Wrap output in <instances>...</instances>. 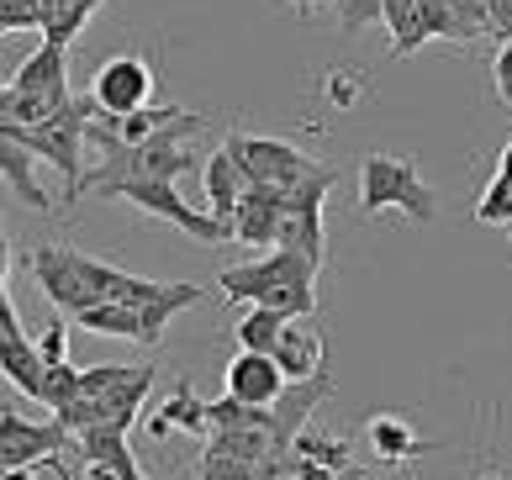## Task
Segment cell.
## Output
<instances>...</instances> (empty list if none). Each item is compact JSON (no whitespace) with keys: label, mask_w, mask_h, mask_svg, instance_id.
Returning <instances> with one entry per match:
<instances>
[{"label":"cell","mask_w":512,"mask_h":480,"mask_svg":"<svg viewBox=\"0 0 512 480\" xmlns=\"http://www.w3.org/2000/svg\"><path fill=\"white\" fill-rule=\"evenodd\" d=\"M0 37H6V22H0Z\"/></svg>","instance_id":"cell-37"},{"label":"cell","mask_w":512,"mask_h":480,"mask_svg":"<svg viewBox=\"0 0 512 480\" xmlns=\"http://www.w3.org/2000/svg\"><path fill=\"white\" fill-rule=\"evenodd\" d=\"M222 148L238 159V169L249 175V185H280V190H291V185H301L307 175H317V169H322L301 148L280 143V138H254V132H227Z\"/></svg>","instance_id":"cell-9"},{"label":"cell","mask_w":512,"mask_h":480,"mask_svg":"<svg viewBox=\"0 0 512 480\" xmlns=\"http://www.w3.org/2000/svg\"><path fill=\"white\" fill-rule=\"evenodd\" d=\"M196 480H259V465L243 454H227V449H212L206 444L201 465H196Z\"/></svg>","instance_id":"cell-24"},{"label":"cell","mask_w":512,"mask_h":480,"mask_svg":"<svg viewBox=\"0 0 512 480\" xmlns=\"http://www.w3.org/2000/svg\"><path fill=\"white\" fill-rule=\"evenodd\" d=\"M322 264L301 248H270L264 259H249V264H227L217 270V291L233 301V306H254L259 296H270L275 285H296V280H317Z\"/></svg>","instance_id":"cell-7"},{"label":"cell","mask_w":512,"mask_h":480,"mask_svg":"<svg viewBox=\"0 0 512 480\" xmlns=\"http://www.w3.org/2000/svg\"><path fill=\"white\" fill-rule=\"evenodd\" d=\"M6 270H11V248H6V201H0V296H6Z\"/></svg>","instance_id":"cell-31"},{"label":"cell","mask_w":512,"mask_h":480,"mask_svg":"<svg viewBox=\"0 0 512 480\" xmlns=\"http://www.w3.org/2000/svg\"><path fill=\"white\" fill-rule=\"evenodd\" d=\"M206 127V117H185V122H175V127H164V132H154L148 143H132V148H111V153H101V164L96 169H85V180H80V196L90 190H106V185H117V180H180V175H191L196 169V148H191V138ZM74 196V201H80Z\"/></svg>","instance_id":"cell-2"},{"label":"cell","mask_w":512,"mask_h":480,"mask_svg":"<svg viewBox=\"0 0 512 480\" xmlns=\"http://www.w3.org/2000/svg\"><path fill=\"white\" fill-rule=\"evenodd\" d=\"M0 480H37L32 470H0Z\"/></svg>","instance_id":"cell-35"},{"label":"cell","mask_w":512,"mask_h":480,"mask_svg":"<svg viewBox=\"0 0 512 480\" xmlns=\"http://www.w3.org/2000/svg\"><path fill=\"white\" fill-rule=\"evenodd\" d=\"M27 275L43 285V296L53 301V312L80 317L90 301H96V285H90V254L64 243H37L27 254Z\"/></svg>","instance_id":"cell-8"},{"label":"cell","mask_w":512,"mask_h":480,"mask_svg":"<svg viewBox=\"0 0 512 480\" xmlns=\"http://www.w3.org/2000/svg\"><path fill=\"white\" fill-rule=\"evenodd\" d=\"M243 190H249V175L238 169L233 153L217 148L212 159H206V201H212V217H227V222H233Z\"/></svg>","instance_id":"cell-16"},{"label":"cell","mask_w":512,"mask_h":480,"mask_svg":"<svg viewBox=\"0 0 512 480\" xmlns=\"http://www.w3.org/2000/svg\"><path fill=\"white\" fill-rule=\"evenodd\" d=\"M74 101L69 90V48L59 43H37L11 74V122H48L53 111H64Z\"/></svg>","instance_id":"cell-5"},{"label":"cell","mask_w":512,"mask_h":480,"mask_svg":"<svg viewBox=\"0 0 512 480\" xmlns=\"http://www.w3.org/2000/svg\"><path fill=\"white\" fill-rule=\"evenodd\" d=\"M449 11L460 16V27H465L470 37L486 32V0H449Z\"/></svg>","instance_id":"cell-30"},{"label":"cell","mask_w":512,"mask_h":480,"mask_svg":"<svg viewBox=\"0 0 512 480\" xmlns=\"http://www.w3.org/2000/svg\"><path fill=\"white\" fill-rule=\"evenodd\" d=\"M491 80H497V101L512 106V43L497 48V59H491Z\"/></svg>","instance_id":"cell-29"},{"label":"cell","mask_w":512,"mask_h":480,"mask_svg":"<svg viewBox=\"0 0 512 480\" xmlns=\"http://www.w3.org/2000/svg\"><path fill=\"white\" fill-rule=\"evenodd\" d=\"M96 196L138 206V211H148V217L180 227V233L196 238V243H212V248H217V243H233V222H227V217H201L196 206H185L180 190H175V180H117V185L96 190Z\"/></svg>","instance_id":"cell-6"},{"label":"cell","mask_w":512,"mask_h":480,"mask_svg":"<svg viewBox=\"0 0 512 480\" xmlns=\"http://www.w3.org/2000/svg\"><path fill=\"white\" fill-rule=\"evenodd\" d=\"M486 32L497 43H512V0H486Z\"/></svg>","instance_id":"cell-28"},{"label":"cell","mask_w":512,"mask_h":480,"mask_svg":"<svg viewBox=\"0 0 512 480\" xmlns=\"http://www.w3.org/2000/svg\"><path fill=\"white\" fill-rule=\"evenodd\" d=\"M0 122H11V85H0Z\"/></svg>","instance_id":"cell-34"},{"label":"cell","mask_w":512,"mask_h":480,"mask_svg":"<svg viewBox=\"0 0 512 480\" xmlns=\"http://www.w3.org/2000/svg\"><path fill=\"white\" fill-rule=\"evenodd\" d=\"M381 27L391 32V59H412L417 48H428L417 0H381Z\"/></svg>","instance_id":"cell-17"},{"label":"cell","mask_w":512,"mask_h":480,"mask_svg":"<svg viewBox=\"0 0 512 480\" xmlns=\"http://www.w3.org/2000/svg\"><path fill=\"white\" fill-rule=\"evenodd\" d=\"M333 16L344 32H365L381 22V0H333Z\"/></svg>","instance_id":"cell-25"},{"label":"cell","mask_w":512,"mask_h":480,"mask_svg":"<svg viewBox=\"0 0 512 480\" xmlns=\"http://www.w3.org/2000/svg\"><path fill=\"white\" fill-rule=\"evenodd\" d=\"M154 380H159V364H90V370H80V396L59 412V422L69 433H85V428L127 433Z\"/></svg>","instance_id":"cell-1"},{"label":"cell","mask_w":512,"mask_h":480,"mask_svg":"<svg viewBox=\"0 0 512 480\" xmlns=\"http://www.w3.org/2000/svg\"><path fill=\"white\" fill-rule=\"evenodd\" d=\"M370 444L381 449L386 459H407V454H423V438H417L402 417H375L370 422Z\"/></svg>","instance_id":"cell-21"},{"label":"cell","mask_w":512,"mask_h":480,"mask_svg":"<svg viewBox=\"0 0 512 480\" xmlns=\"http://www.w3.org/2000/svg\"><path fill=\"white\" fill-rule=\"evenodd\" d=\"M270 359L280 364L286 380H312L317 370H328V338L301 328V317H296V322H286V333H280V343L270 349Z\"/></svg>","instance_id":"cell-15"},{"label":"cell","mask_w":512,"mask_h":480,"mask_svg":"<svg viewBox=\"0 0 512 480\" xmlns=\"http://www.w3.org/2000/svg\"><path fill=\"white\" fill-rule=\"evenodd\" d=\"M96 106L111 111V117H127V111L138 106H154V64L143 59V53H117V59H106L96 69Z\"/></svg>","instance_id":"cell-11"},{"label":"cell","mask_w":512,"mask_h":480,"mask_svg":"<svg viewBox=\"0 0 512 480\" xmlns=\"http://www.w3.org/2000/svg\"><path fill=\"white\" fill-rule=\"evenodd\" d=\"M85 480H122V475L106 470V465H85Z\"/></svg>","instance_id":"cell-32"},{"label":"cell","mask_w":512,"mask_h":480,"mask_svg":"<svg viewBox=\"0 0 512 480\" xmlns=\"http://www.w3.org/2000/svg\"><path fill=\"white\" fill-rule=\"evenodd\" d=\"M417 16H423L428 43H470V32L460 27V16L449 11V0H417Z\"/></svg>","instance_id":"cell-23"},{"label":"cell","mask_w":512,"mask_h":480,"mask_svg":"<svg viewBox=\"0 0 512 480\" xmlns=\"http://www.w3.org/2000/svg\"><path fill=\"white\" fill-rule=\"evenodd\" d=\"M96 11H101V0H43V43L69 48Z\"/></svg>","instance_id":"cell-18"},{"label":"cell","mask_w":512,"mask_h":480,"mask_svg":"<svg viewBox=\"0 0 512 480\" xmlns=\"http://www.w3.org/2000/svg\"><path fill=\"white\" fill-rule=\"evenodd\" d=\"M37 354H43V364H64V359H69V328H64V312L53 317L43 333H37Z\"/></svg>","instance_id":"cell-27"},{"label":"cell","mask_w":512,"mask_h":480,"mask_svg":"<svg viewBox=\"0 0 512 480\" xmlns=\"http://www.w3.org/2000/svg\"><path fill=\"white\" fill-rule=\"evenodd\" d=\"M74 396H80V370H74L69 359H64V364H43V391H37V401H43V407L59 417Z\"/></svg>","instance_id":"cell-22"},{"label":"cell","mask_w":512,"mask_h":480,"mask_svg":"<svg viewBox=\"0 0 512 480\" xmlns=\"http://www.w3.org/2000/svg\"><path fill=\"white\" fill-rule=\"evenodd\" d=\"M222 386H227V396L249 401V407H270V401L286 391V375H280V364L270 354L238 349L233 359H227V370H222Z\"/></svg>","instance_id":"cell-12"},{"label":"cell","mask_w":512,"mask_h":480,"mask_svg":"<svg viewBox=\"0 0 512 480\" xmlns=\"http://www.w3.org/2000/svg\"><path fill=\"white\" fill-rule=\"evenodd\" d=\"M74 444V433L59 417L53 422H32L16 412H0V470H32L43 459H59Z\"/></svg>","instance_id":"cell-10"},{"label":"cell","mask_w":512,"mask_h":480,"mask_svg":"<svg viewBox=\"0 0 512 480\" xmlns=\"http://www.w3.org/2000/svg\"><path fill=\"white\" fill-rule=\"evenodd\" d=\"M280 206H286V190L280 185H249L243 201H238V211H233V238L249 243V248H275Z\"/></svg>","instance_id":"cell-13"},{"label":"cell","mask_w":512,"mask_h":480,"mask_svg":"<svg viewBox=\"0 0 512 480\" xmlns=\"http://www.w3.org/2000/svg\"><path fill=\"white\" fill-rule=\"evenodd\" d=\"M359 211L375 217V211H402L407 222H433L439 217V196L423 180V169L412 159H396V153H365L359 164Z\"/></svg>","instance_id":"cell-3"},{"label":"cell","mask_w":512,"mask_h":480,"mask_svg":"<svg viewBox=\"0 0 512 480\" xmlns=\"http://www.w3.org/2000/svg\"><path fill=\"white\" fill-rule=\"evenodd\" d=\"M90 117H96V95H74L64 111H53L48 122H6V132L16 143H27L37 159H48L59 175H69V201L80 196L85 180V143H90Z\"/></svg>","instance_id":"cell-4"},{"label":"cell","mask_w":512,"mask_h":480,"mask_svg":"<svg viewBox=\"0 0 512 480\" xmlns=\"http://www.w3.org/2000/svg\"><path fill=\"white\" fill-rule=\"evenodd\" d=\"M154 444H164L169 433H191V438H212V401H201L191 386H175V396L164 401V407L148 417V428H143Z\"/></svg>","instance_id":"cell-14"},{"label":"cell","mask_w":512,"mask_h":480,"mask_svg":"<svg viewBox=\"0 0 512 480\" xmlns=\"http://www.w3.org/2000/svg\"><path fill=\"white\" fill-rule=\"evenodd\" d=\"M507 238H512V222H507Z\"/></svg>","instance_id":"cell-38"},{"label":"cell","mask_w":512,"mask_h":480,"mask_svg":"<svg viewBox=\"0 0 512 480\" xmlns=\"http://www.w3.org/2000/svg\"><path fill=\"white\" fill-rule=\"evenodd\" d=\"M80 328L90 333H106V338H132V343H143V317H138V306H122V301H96V306H85L80 317Z\"/></svg>","instance_id":"cell-19"},{"label":"cell","mask_w":512,"mask_h":480,"mask_svg":"<svg viewBox=\"0 0 512 480\" xmlns=\"http://www.w3.org/2000/svg\"><path fill=\"white\" fill-rule=\"evenodd\" d=\"M291 6L301 11V22H307V16H312V6H317V0H291Z\"/></svg>","instance_id":"cell-36"},{"label":"cell","mask_w":512,"mask_h":480,"mask_svg":"<svg viewBox=\"0 0 512 480\" xmlns=\"http://www.w3.org/2000/svg\"><path fill=\"white\" fill-rule=\"evenodd\" d=\"M497 175H502V180H512V143L502 148V159H497Z\"/></svg>","instance_id":"cell-33"},{"label":"cell","mask_w":512,"mask_h":480,"mask_svg":"<svg viewBox=\"0 0 512 480\" xmlns=\"http://www.w3.org/2000/svg\"><path fill=\"white\" fill-rule=\"evenodd\" d=\"M286 322H291V317L270 312V306H243V317H238L233 338H238V349H259V354H270L275 343H280V333H286Z\"/></svg>","instance_id":"cell-20"},{"label":"cell","mask_w":512,"mask_h":480,"mask_svg":"<svg viewBox=\"0 0 512 480\" xmlns=\"http://www.w3.org/2000/svg\"><path fill=\"white\" fill-rule=\"evenodd\" d=\"M359 90H365V80H359L354 69H328V80H322V95H328L333 106H359Z\"/></svg>","instance_id":"cell-26"}]
</instances>
